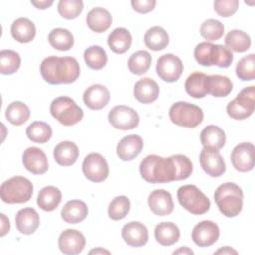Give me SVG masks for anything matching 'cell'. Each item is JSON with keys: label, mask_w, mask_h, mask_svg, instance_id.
<instances>
[{"label": "cell", "mask_w": 255, "mask_h": 255, "mask_svg": "<svg viewBox=\"0 0 255 255\" xmlns=\"http://www.w3.org/2000/svg\"><path fill=\"white\" fill-rule=\"evenodd\" d=\"M21 66L20 55L13 50H2L0 52V73L2 75H12Z\"/></svg>", "instance_id": "obj_41"}, {"label": "cell", "mask_w": 255, "mask_h": 255, "mask_svg": "<svg viewBox=\"0 0 255 255\" xmlns=\"http://www.w3.org/2000/svg\"><path fill=\"white\" fill-rule=\"evenodd\" d=\"M30 114V109L25 103L15 101L9 104L6 108L5 117L12 125L21 126L29 120Z\"/></svg>", "instance_id": "obj_36"}, {"label": "cell", "mask_w": 255, "mask_h": 255, "mask_svg": "<svg viewBox=\"0 0 255 255\" xmlns=\"http://www.w3.org/2000/svg\"><path fill=\"white\" fill-rule=\"evenodd\" d=\"M143 148V140L137 134L123 137L117 145V155L123 161H130L137 157Z\"/></svg>", "instance_id": "obj_19"}, {"label": "cell", "mask_w": 255, "mask_h": 255, "mask_svg": "<svg viewBox=\"0 0 255 255\" xmlns=\"http://www.w3.org/2000/svg\"><path fill=\"white\" fill-rule=\"evenodd\" d=\"M108 120L113 128L121 130L133 129L139 124V116L137 112L125 105H119L111 109L108 115Z\"/></svg>", "instance_id": "obj_10"}, {"label": "cell", "mask_w": 255, "mask_h": 255, "mask_svg": "<svg viewBox=\"0 0 255 255\" xmlns=\"http://www.w3.org/2000/svg\"><path fill=\"white\" fill-rule=\"evenodd\" d=\"M213 197L219 211L226 217H235L242 210L243 192L236 183H222L216 188Z\"/></svg>", "instance_id": "obj_3"}, {"label": "cell", "mask_w": 255, "mask_h": 255, "mask_svg": "<svg viewBox=\"0 0 255 255\" xmlns=\"http://www.w3.org/2000/svg\"><path fill=\"white\" fill-rule=\"evenodd\" d=\"M15 223L20 233L30 235L38 229L40 225V216L34 208L25 207L17 212Z\"/></svg>", "instance_id": "obj_23"}, {"label": "cell", "mask_w": 255, "mask_h": 255, "mask_svg": "<svg viewBox=\"0 0 255 255\" xmlns=\"http://www.w3.org/2000/svg\"><path fill=\"white\" fill-rule=\"evenodd\" d=\"M168 43L169 36L162 27L154 26L145 32L144 44L152 51H161L167 47Z\"/></svg>", "instance_id": "obj_33"}, {"label": "cell", "mask_w": 255, "mask_h": 255, "mask_svg": "<svg viewBox=\"0 0 255 255\" xmlns=\"http://www.w3.org/2000/svg\"><path fill=\"white\" fill-rule=\"evenodd\" d=\"M134 98L142 104H150L157 100L159 87L157 83L148 77L138 80L133 88Z\"/></svg>", "instance_id": "obj_22"}, {"label": "cell", "mask_w": 255, "mask_h": 255, "mask_svg": "<svg viewBox=\"0 0 255 255\" xmlns=\"http://www.w3.org/2000/svg\"><path fill=\"white\" fill-rule=\"evenodd\" d=\"M50 113L54 119L66 127L78 124L84 117V112L70 97L62 96L54 99L50 105Z\"/></svg>", "instance_id": "obj_6"}, {"label": "cell", "mask_w": 255, "mask_h": 255, "mask_svg": "<svg viewBox=\"0 0 255 255\" xmlns=\"http://www.w3.org/2000/svg\"><path fill=\"white\" fill-rule=\"evenodd\" d=\"M207 75L201 72H194L190 74L184 84L186 93L195 99L204 98L207 95L206 90Z\"/></svg>", "instance_id": "obj_34"}, {"label": "cell", "mask_w": 255, "mask_h": 255, "mask_svg": "<svg viewBox=\"0 0 255 255\" xmlns=\"http://www.w3.org/2000/svg\"><path fill=\"white\" fill-rule=\"evenodd\" d=\"M236 76L241 81H252L255 78V55L249 54L240 59L235 68Z\"/></svg>", "instance_id": "obj_43"}, {"label": "cell", "mask_w": 255, "mask_h": 255, "mask_svg": "<svg viewBox=\"0 0 255 255\" xmlns=\"http://www.w3.org/2000/svg\"><path fill=\"white\" fill-rule=\"evenodd\" d=\"M170 121L176 126L193 128L203 121V111L200 107L188 102L174 103L168 112Z\"/></svg>", "instance_id": "obj_7"}, {"label": "cell", "mask_w": 255, "mask_h": 255, "mask_svg": "<svg viewBox=\"0 0 255 255\" xmlns=\"http://www.w3.org/2000/svg\"><path fill=\"white\" fill-rule=\"evenodd\" d=\"M156 5L155 0H132L131 6L134 11L140 14H146L154 9Z\"/></svg>", "instance_id": "obj_47"}, {"label": "cell", "mask_w": 255, "mask_h": 255, "mask_svg": "<svg viewBox=\"0 0 255 255\" xmlns=\"http://www.w3.org/2000/svg\"><path fill=\"white\" fill-rule=\"evenodd\" d=\"M84 60L86 65L92 70H101L106 66L108 62V56L104 48L94 45L85 50Z\"/></svg>", "instance_id": "obj_39"}, {"label": "cell", "mask_w": 255, "mask_h": 255, "mask_svg": "<svg viewBox=\"0 0 255 255\" xmlns=\"http://www.w3.org/2000/svg\"><path fill=\"white\" fill-rule=\"evenodd\" d=\"M226 47L233 52L243 53L246 52L251 46V39L247 33L242 30L229 31L224 39Z\"/></svg>", "instance_id": "obj_35"}, {"label": "cell", "mask_w": 255, "mask_h": 255, "mask_svg": "<svg viewBox=\"0 0 255 255\" xmlns=\"http://www.w3.org/2000/svg\"><path fill=\"white\" fill-rule=\"evenodd\" d=\"M199 162L204 172L211 177H219L226 170L222 155L218 150L213 148L203 147L199 154Z\"/></svg>", "instance_id": "obj_15"}, {"label": "cell", "mask_w": 255, "mask_h": 255, "mask_svg": "<svg viewBox=\"0 0 255 255\" xmlns=\"http://www.w3.org/2000/svg\"><path fill=\"white\" fill-rule=\"evenodd\" d=\"M0 216H1V233H0V235L3 237L10 230V221H9L8 217H6V215L4 213H1Z\"/></svg>", "instance_id": "obj_48"}, {"label": "cell", "mask_w": 255, "mask_h": 255, "mask_svg": "<svg viewBox=\"0 0 255 255\" xmlns=\"http://www.w3.org/2000/svg\"><path fill=\"white\" fill-rule=\"evenodd\" d=\"M52 128L45 122L36 121L30 124L26 128L27 137L36 143H45L52 137Z\"/></svg>", "instance_id": "obj_38"}, {"label": "cell", "mask_w": 255, "mask_h": 255, "mask_svg": "<svg viewBox=\"0 0 255 255\" xmlns=\"http://www.w3.org/2000/svg\"><path fill=\"white\" fill-rule=\"evenodd\" d=\"M193 170L191 160L183 154L161 157L147 155L139 165L141 177L149 183H167L187 179Z\"/></svg>", "instance_id": "obj_1"}, {"label": "cell", "mask_w": 255, "mask_h": 255, "mask_svg": "<svg viewBox=\"0 0 255 255\" xmlns=\"http://www.w3.org/2000/svg\"><path fill=\"white\" fill-rule=\"evenodd\" d=\"M224 34L223 24L215 19H207L200 26V35L207 41L219 40Z\"/></svg>", "instance_id": "obj_44"}, {"label": "cell", "mask_w": 255, "mask_h": 255, "mask_svg": "<svg viewBox=\"0 0 255 255\" xmlns=\"http://www.w3.org/2000/svg\"><path fill=\"white\" fill-rule=\"evenodd\" d=\"M154 237L160 245L170 246L179 240L180 231L175 223L164 221L155 226Z\"/></svg>", "instance_id": "obj_30"}, {"label": "cell", "mask_w": 255, "mask_h": 255, "mask_svg": "<svg viewBox=\"0 0 255 255\" xmlns=\"http://www.w3.org/2000/svg\"><path fill=\"white\" fill-rule=\"evenodd\" d=\"M111 13L102 7H95L90 10L86 16L88 27L96 33H103L107 31L112 25Z\"/></svg>", "instance_id": "obj_24"}, {"label": "cell", "mask_w": 255, "mask_h": 255, "mask_svg": "<svg viewBox=\"0 0 255 255\" xmlns=\"http://www.w3.org/2000/svg\"><path fill=\"white\" fill-rule=\"evenodd\" d=\"M193 55L195 61L204 67L217 66L219 68H228L233 61V54L227 47L210 42L197 44Z\"/></svg>", "instance_id": "obj_4"}, {"label": "cell", "mask_w": 255, "mask_h": 255, "mask_svg": "<svg viewBox=\"0 0 255 255\" xmlns=\"http://www.w3.org/2000/svg\"><path fill=\"white\" fill-rule=\"evenodd\" d=\"M147 203L150 210L158 216L169 215L174 208L171 194L164 189H155L148 195Z\"/></svg>", "instance_id": "obj_20"}, {"label": "cell", "mask_w": 255, "mask_h": 255, "mask_svg": "<svg viewBox=\"0 0 255 255\" xmlns=\"http://www.w3.org/2000/svg\"><path fill=\"white\" fill-rule=\"evenodd\" d=\"M32 182L23 176H14L5 180L0 187V196L3 202L8 204L24 203L33 195Z\"/></svg>", "instance_id": "obj_5"}, {"label": "cell", "mask_w": 255, "mask_h": 255, "mask_svg": "<svg viewBox=\"0 0 255 255\" xmlns=\"http://www.w3.org/2000/svg\"><path fill=\"white\" fill-rule=\"evenodd\" d=\"M62 201V192L61 190L52 185L43 187L37 197L38 206L44 211H53L55 210Z\"/></svg>", "instance_id": "obj_31"}, {"label": "cell", "mask_w": 255, "mask_h": 255, "mask_svg": "<svg viewBox=\"0 0 255 255\" xmlns=\"http://www.w3.org/2000/svg\"><path fill=\"white\" fill-rule=\"evenodd\" d=\"M78 156L79 148L78 145L73 141H61L54 148V158L59 165H73L77 161Z\"/></svg>", "instance_id": "obj_26"}, {"label": "cell", "mask_w": 255, "mask_h": 255, "mask_svg": "<svg viewBox=\"0 0 255 255\" xmlns=\"http://www.w3.org/2000/svg\"><path fill=\"white\" fill-rule=\"evenodd\" d=\"M87 204L79 199L68 201L61 210L62 219L70 224H77L83 221L88 215Z\"/></svg>", "instance_id": "obj_25"}, {"label": "cell", "mask_w": 255, "mask_h": 255, "mask_svg": "<svg viewBox=\"0 0 255 255\" xmlns=\"http://www.w3.org/2000/svg\"><path fill=\"white\" fill-rule=\"evenodd\" d=\"M233 167L240 172L251 171L254 167L255 147L251 142H241L237 144L230 155Z\"/></svg>", "instance_id": "obj_13"}, {"label": "cell", "mask_w": 255, "mask_h": 255, "mask_svg": "<svg viewBox=\"0 0 255 255\" xmlns=\"http://www.w3.org/2000/svg\"><path fill=\"white\" fill-rule=\"evenodd\" d=\"M40 73L51 85L71 84L80 76V65L73 57L50 56L42 61Z\"/></svg>", "instance_id": "obj_2"}, {"label": "cell", "mask_w": 255, "mask_h": 255, "mask_svg": "<svg viewBox=\"0 0 255 255\" xmlns=\"http://www.w3.org/2000/svg\"><path fill=\"white\" fill-rule=\"evenodd\" d=\"M237 253L238 252L235 249H233V248H231L229 246L221 247L220 249H218L217 251L214 252V254H234V255H236Z\"/></svg>", "instance_id": "obj_50"}, {"label": "cell", "mask_w": 255, "mask_h": 255, "mask_svg": "<svg viewBox=\"0 0 255 255\" xmlns=\"http://www.w3.org/2000/svg\"><path fill=\"white\" fill-rule=\"evenodd\" d=\"M131 43V34L126 28H116L108 36V45L116 54H124L128 51Z\"/></svg>", "instance_id": "obj_29"}, {"label": "cell", "mask_w": 255, "mask_h": 255, "mask_svg": "<svg viewBox=\"0 0 255 255\" xmlns=\"http://www.w3.org/2000/svg\"><path fill=\"white\" fill-rule=\"evenodd\" d=\"M200 141L203 147H209L219 150L225 144V132L221 128L217 126H206L200 132Z\"/></svg>", "instance_id": "obj_28"}, {"label": "cell", "mask_w": 255, "mask_h": 255, "mask_svg": "<svg viewBox=\"0 0 255 255\" xmlns=\"http://www.w3.org/2000/svg\"><path fill=\"white\" fill-rule=\"evenodd\" d=\"M24 167L33 174H44L49 168L48 158L45 152L35 146L25 149L22 155Z\"/></svg>", "instance_id": "obj_17"}, {"label": "cell", "mask_w": 255, "mask_h": 255, "mask_svg": "<svg viewBox=\"0 0 255 255\" xmlns=\"http://www.w3.org/2000/svg\"><path fill=\"white\" fill-rule=\"evenodd\" d=\"M238 5L239 2L237 0H216L213 3L214 11L224 18L234 15L238 10Z\"/></svg>", "instance_id": "obj_46"}, {"label": "cell", "mask_w": 255, "mask_h": 255, "mask_svg": "<svg viewBox=\"0 0 255 255\" xmlns=\"http://www.w3.org/2000/svg\"><path fill=\"white\" fill-rule=\"evenodd\" d=\"M122 237L128 245L140 247L145 245L148 241V230L143 223L130 221L123 226Z\"/></svg>", "instance_id": "obj_18"}, {"label": "cell", "mask_w": 255, "mask_h": 255, "mask_svg": "<svg viewBox=\"0 0 255 255\" xmlns=\"http://www.w3.org/2000/svg\"><path fill=\"white\" fill-rule=\"evenodd\" d=\"M151 55L144 50L137 51L133 53L128 62V66L129 71L133 75H143L146 73L151 65Z\"/></svg>", "instance_id": "obj_40"}, {"label": "cell", "mask_w": 255, "mask_h": 255, "mask_svg": "<svg viewBox=\"0 0 255 255\" xmlns=\"http://www.w3.org/2000/svg\"><path fill=\"white\" fill-rule=\"evenodd\" d=\"M172 254H184V255H188V254H194V252L190 249V248H188L187 246H182V247H179L177 250H174L173 251V253Z\"/></svg>", "instance_id": "obj_51"}, {"label": "cell", "mask_w": 255, "mask_h": 255, "mask_svg": "<svg viewBox=\"0 0 255 255\" xmlns=\"http://www.w3.org/2000/svg\"><path fill=\"white\" fill-rule=\"evenodd\" d=\"M82 169L85 177L92 182H102L109 175V165L105 157L97 152L88 154L83 161Z\"/></svg>", "instance_id": "obj_11"}, {"label": "cell", "mask_w": 255, "mask_h": 255, "mask_svg": "<svg viewBox=\"0 0 255 255\" xmlns=\"http://www.w3.org/2000/svg\"><path fill=\"white\" fill-rule=\"evenodd\" d=\"M110 97V92L106 86L95 84L85 90L83 101L89 109L101 110L108 105Z\"/></svg>", "instance_id": "obj_21"}, {"label": "cell", "mask_w": 255, "mask_h": 255, "mask_svg": "<svg viewBox=\"0 0 255 255\" xmlns=\"http://www.w3.org/2000/svg\"><path fill=\"white\" fill-rule=\"evenodd\" d=\"M130 209V201L125 195L116 196L109 204L108 215L112 220H121L125 218Z\"/></svg>", "instance_id": "obj_42"}, {"label": "cell", "mask_w": 255, "mask_h": 255, "mask_svg": "<svg viewBox=\"0 0 255 255\" xmlns=\"http://www.w3.org/2000/svg\"><path fill=\"white\" fill-rule=\"evenodd\" d=\"M86 245V238L82 232L76 229L64 230L58 239V246L66 255H77L81 253Z\"/></svg>", "instance_id": "obj_16"}, {"label": "cell", "mask_w": 255, "mask_h": 255, "mask_svg": "<svg viewBox=\"0 0 255 255\" xmlns=\"http://www.w3.org/2000/svg\"><path fill=\"white\" fill-rule=\"evenodd\" d=\"M82 0H60L58 3L59 14L68 20L77 18L83 11Z\"/></svg>", "instance_id": "obj_45"}, {"label": "cell", "mask_w": 255, "mask_h": 255, "mask_svg": "<svg viewBox=\"0 0 255 255\" xmlns=\"http://www.w3.org/2000/svg\"><path fill=\"white\" fill-rule=\"evenodd\" d=\"M177 199L184 209L194 215L204 214L210 208L208 197L193 184L180 186L177 190Z\"/></svg>", "instance_id": "obj_8"}, {"label": "cell", "mask_w": 255, "mask_h": 255, "mask_svg": "<svg viewBox=\"0 0 255 255\" xmlns=\"http://www.w3.org/2000/svg\"><path fill=\"white\" fill-rule=\"evenodd\" d=\"M54 1L53 0H43V1H31V4L35 6L37 9L40 10H45L53 5Z\"/></svg>", "instance_id": "obj_49"}, {"label": "cell", "mask_w": 255, "mask_h": 255, "mask_svg": "<svg viewBox=\"0 0 255 255\" xmlns=\"http://www.w3.org/2000/svg\"><path fill=\"white\" fill-rule=\"evenodd\" d=\"M93 253H95V254H104V253H106V254H110V251H108V250H105V249H103V248H101V247H99V248H97V249H93V250H91L90 251V254H93Z\"/></svg>", "instance_id": "obj_52"}, {"label": "cell", "mask_w": 255, "mask_h": 255, "mask_svg": "<svg viewBox=\"0 0 255 255\" xmlns=\"http://www.w3.org/2000/svg\"><path fill=\"white\" fill-rule=\"evenodd\" d=\"M220 230L218 225L211 220H203L197 223L191 232L193 242L199 247L213 245L219 238Z\"/></svg>", "instance_id": "obj_14"}, {"label": "cell", "mask_w": 255, "mask_h": 255, "mask_svg": "<svg viewBox=\"0 0 255 255\" xmlns=\"http://www.w3.org/2000/svg\"><path fill=\"white\" fill-rule=\"evenodd\" d=\"M11 35L19 43H30L36 36V27L31 20L21 17L12 23Z\"/></svg>", "instance_id": "obj_27"}, {"label": "cell", "mask_w": 255, "mask_h": 255, "mask_svg": "<svg viewBox=\"0 0 255 255\" xmlns=\"http://www.w3.org/2000/svg\"><path fill=\"white\" fill-rule=\"evenodd\" d=\"M183 72L182 61L173 54H164L157 59L156 73L158 77L167 83L176 82Z\"/></svg>", "instance_id": "obj_12"}, {"label": "cell", "mask_w": 255, "mask_h": 255, "mask_svg": "<svg viewBox=\"0 0 255 255\" xmlns=\"http://www.w3.org/2000/svg\"><path fill=\"white\" fill-rule=\"evenodd\" d=\"M48 40L50 45L58 51H69L74 46V36L73 34L64 28L53 29Z\"/></svg>", "instance_id": "obj_37"}, {"label": "cell", "mask_w": 255, "mask_h": 255, "mask_svg": "<svg viewBox=\"0 0 255 255\" xmlns=\"http://www.w3.org/2000/svg\"><path fill=\"white\" fill-rule=\"evenodd\" d=\"M255 110V87L243 88L235 99L226 106L228 116L234 120H244L250 117Z\"/></svg>", "instance_id": "obj_9"}, {"label": "cell", "mask_w": 255, "mask_h": 255, "mask_svg": "<svg viewBox=\"0 0 255 255\" xmlns=\"http://www.w3.org/2000/svg\"><path fill=\"white\" fill-rule=\"evenodd\" d=\"M233 88L231 80L222 75H211L207 76L206 90L207 94L212 95L216 98H222L228 96Z\"/></svg>", "instance_id": "obj_32"}]
</instances>
